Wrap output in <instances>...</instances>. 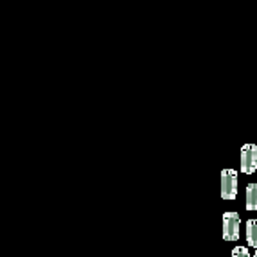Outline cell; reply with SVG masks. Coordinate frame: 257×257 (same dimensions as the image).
Returning a JSON list of instances; mask_svg holds the SVG:
<instances>
[{
    "label": "cell",
    "mask_w": 257,
    "mask_h": 257,
    "mask_svg": "<svg viewBox=\"0 0 257 257\" xmlns=\"http://www.w3.org/2000/svg\"><path fill=\"white\" fill-rule=\"evenodd\" d=\"M239 237V214L225 212L223 214V239L236 241Z\"/></svg>",
    "instance_id": "cell-2"
},
{
    "label": "cell",
    "mask_w": 257,
    "mask_h": 257,
    "mask_svg": "<svg viewBox=\"0 0 257 257\" xmlns=\"http://www.w3.org/2000/svg\"><path fill=\"white\" fill-rule=\"evenodd\" d=\"M237 194V173L234 169H223L221 171V198L223 200H234Z\"/></svg>",
    "instance_id": "cell-1"
},
{
    "label": "cell",
    "mask_w": 257,
    "mask_h": 257,
    "mask_svg": "<svg viewBox=\"0 0 257 257\" xmlns=\"http://www.w3.org/2000/svg\"><path fill=\"white\" fill-rule=\"evenodd\" d=\"M246 209L257 210V184H248L246 187Z\"/></svg>",
    "instance_id": "cell-5"
},
{
    "label": "cell",
    "mask_w": 257,
    "mask_h": 257,
    "mask_svg": "<svg viewBox=\"0 0 257 257\" xmlns=\"http://www.w3.org/2000/svg\"><path fill=\"white\" fill-rule=\"evenodd\" d=\"M246 241L250 246L257 248V219H248L246 223Z\"/></svg>",
    "instance_id": "cell-4"
},
{
    "label": "cell",
    "mask_w": 257,
    "mask_h": 257,
    "mask_svg": "<svg viewBox=\"0 0 257 257\" xmlns=\"http://www.w3.org/2000/svg\"><path fill=\"white\" fill-rule=\"evenodd\" d=\"M253 257H257V250H255V255H253Z\"/></svg>",
    "instance_id": "cell-7"
},
{
    "label": "cell",
    "mask_w": 257,
    "mask_h": 257,
    "mask_svg": "<svg viewBox=\"0 0 257 257\" xmlns=\"http://www.w3.org/2000/svg\"><path fill=\"white\" fill-rule=\"evenodd\" d=\"M232 257H250V255H248V250L244 248V246H236V248L232 250Z\"/></svg>",
    "instance_id": "cell-6"
},
{
    "label": "cell",
    "mask_w": 257,
    "mask_h": 257,
    "mask_svg": "<svg viewBox=\"0 0 257 257\" xmlns=\"http://www.w3.org/2000/svg\"><path fill=\"white\" fill-rule=\"evenodd\" d=\"M257 169V146L255 144H244L241 150V171L244 175H252Z\"/></svg>",
    "instance_id": "cell-3"
}]
</instances>
